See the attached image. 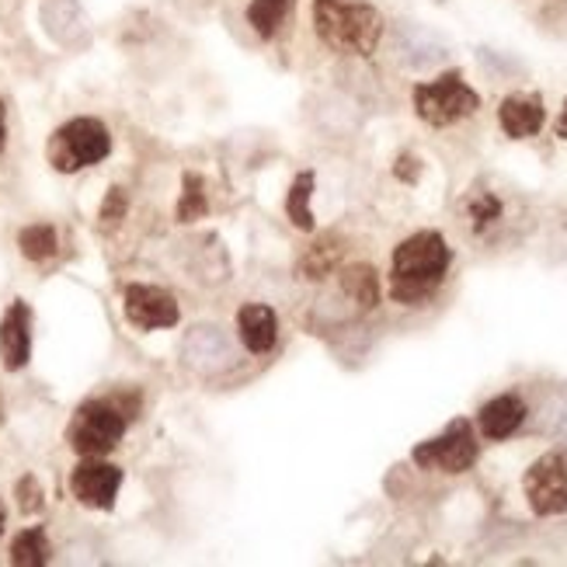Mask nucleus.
Instances as JSON below:
<instances>
[{
  "mask_svg": "<svg viewBox=\"0 0 567 567\" xmlns=\"http://www.w3.org/2000/svg\"><path fill=\"white\" fill-rule=\"evenodd\" d=\"M453 251L439 230H417L398 244L390 261V296L401 307H422L446 282Z\"/></svg>",
  "mask_w": 567,
  "mask_h": 567,
  "instance_id": "nucleus-1",
  "label": "nucleus"
},
{
  "mask_svg": "<svg viewBox=\"0 0 567 567\" xmlns=\"http://www.w3.org/2000/svg\"><path fill=\"white\" fill-rule=\"evenodd\" d=\"M313 29L334 53L373 56L383 39V14L362 0H313Z\"/></svg>",
  "mask_w": 567,
  "mask_h": 567,
  "instance_id": "nucleus-2",
  "label": "nucleus"
},
{
  "mask_svg": "<svg viewBox=\"0 0 567 567\" xmlns=\"http://www.w3.org/2000/svg\"><path fill=\"white\" fill-rule=\"evenodd\" d=\"M133 417H136V398H126V393L94 398L81 404L66 429L70 450L81 456H109L122 442V435H126Z\"/></svg>",
  "mask_w": 567,
  "mask_h": 567,
  "instance_id": "nucleus-3",
  "label": "nucleus"
},
{
  "mask_svg": "<svg viewBox=\"0 0 567 567\" xmlns=\"http://www.w3.org/2000/svg\"><path fill=\"white\" fill-rule=\"evenodd\" d=\"M109 154H112V133L102 118H91V115L63 122L45 146V157L60 175H73V171L102 164Z\"/></svg>",
  "mask_w": 567,
  "mask_h": 567,
  "instance_id": "nucleus-4",
  "label": "nucleus"
},
{
  "mask_svg": "<svg viewBox=\"0 0 567 567\" xmlns=\"http://www.w3.org/2000/svg\"><path fill=\"white\" fill-rule=\"evenodd\" d=\"M411 102H414L417 118L429 122L435 130H446L463 118H471L481 109V94L471 84H463V73L450 70L429 84H417L411 91Z\"/></svg>",
  "mask_w": 567,
  "mask_h": 567,
  "instance_id": "nucleus-5",
  "label": "nucleus"
},
{
  "mask_svg": "<svg viewBox=\"0 0 567 567\" xmlns=\"http://www.w3.org/2000/svg\"><path fill=\"white\" fill-rule=\"evenodd\" d=\"M481 450H477V439H474V425L466 417H456V422L446 425V432L414 446L411 460L425 471H439V474H466L471 466L477 463Z\"/></svg>",
  "mask_w": 567,
  "mask_h": 567,
  "instance_id": "nucleus-6",
  "label": "nucleus"
},
{
  "mask_svg": "<svg viewBox=\"0 0 567 567\" xmlns=\"http://www.w3.org/2000/svg\"><path fill=\"white\" fill-rule=\"evenodd\" d=\"M526 502L536 515H564L567 512V456L547 453L539 456L523 477Z\"/></svg>",
  "mask_w": 567,
  "mask_h": 567,
  "instance_id": "nucleus-7",
  "label": "nucleus"
},
{
  "mask_svg": "<svg viewBox=\"0 0 567 567\" xmlns=\"http://www.w3.org/2000/svg\"><path fill=\"white\" fill-rule=\"evenodd\" d=\"M122 310H126V320L143 331H157V328H175L182 320V310L175 303V296L161 286H143L133 282L126 286V296H122Z\"/></svg>",
  "mask_w": 567,
  "mask_h": 567,
  "instance_id": "nucleus-8",
  "label": "nucleus"
},
{
  "mask_svg": "<svg viewBox=\"0 0 567 567\" xmlns=\"http://www.w3.org/2000/svg\"><path fill=\"white\" fill-rule=\"evenodd\" d=\"M118 487H122V471L112 463H105L102 456H84V463L73 466V474H70L73 498L87 508L109 512L118 498Z\"/></svg>",
  "mask_w": 567,
  "mask_h": 567,
  "instance_id": "nucleus-9",
  "label": "nucleus"
},
{
  "mask_svg": "<svg viewBox=\"0 0 567 567\" xmlns=\"http://www.w3.org/2000/svg\"><path fill=\"white\" fill-rule=\"evenodd\" d=\"M32 359V310L24 300H14L0 320V362L8 373H18Z\"/></svg>",
  "mask_w": 567,
  "mask_h": 567,
  "instance_id": "nucleus-10",
  "label": "nucleus"
},
{
  "mask_svg": "<svg viewBox=\"0 0 567 567\" xmlns=\"http://www.w3.org/2000/svg\"><path fill=\"white\" fill-rule=\"evenodd\" d=\"M237 338L251 355H268L279 341V317L265 303H244L237 310Z\"/></svg>",
  "mask_w": 567,
  "mask_h": 567,
  "instance_id": "nucleus-11",
  "label": "nucleus"
},
{
  "mask_svg": "<svg viewBox=\"0 0 567 567\" xmlns=\"http://www.w3.org/2000/svg\"><path fill=\"white\" fill-rule=\"evenodd\" d=\"M498 122L512 140H529L544 130L547 109L539 102V94H508L498 109Z\"/></svg>",
  "mask_w": 567,
  "mask_h": 567,
  "instance_id": "nucleus-12",
  "label": "nucleus"
},
{
  "mask_svg": "<svg viewBox=\"0 0 567 567\" xmlns=\"http://www.w3.org/2000/svg\"><path fill=\"white\" fill-rule=\"evenodd\" d=\"M526 422V401L515 398V393H502V398L487 401L477 414V425L484 432V439L491 442H502L508 435H515Z\"/></svg>",
  "mask_w": 567,
  "mask_h": 567,
  "instance_id": "nucleus-13",
  "label": "nucleus"
},
{
  "mask_svg": "<svg viewBox=\"0 0 567 567\" xmlns=\"http://www.w3.org/2000/svg\"><path fill=\"white\" fill-rule=\"evenodd\" d=\"M341 255H344L341 237H334V234L317 237V240L310 244V248H303L300 261H296V268H300V279L317 282V279L331 276L334 268H338V261H341Z\"/></svg>",
  "mask_w": 567,
  "mask_h": 567,
  "instance_id": "nucleus-14",
  "label": "nucleus"
},
{
  "mask_svg": "<svg viewBox=\"0 0 567 567\" xmlns=\"http://www.w3.org/2000/svg\"><path fill=\"white\" fill-rule=\"evenodd\" d=\"M341 292L359 310H373L380 303V276L369 265H349L341 268Z\"/></svg>",
  "mask_w": 567,
  "mask_h": 567,
  "instance_id": "nucleus-15",
  "label": "nucleus"
},
{
  "mask_svg": "<svg viewBox=\"0 0 567 567\" xmlns=\"http://www.w3.org/2000/svg\"><path fill=\"white\" fill-rule=\"evenodd\" d=\"M313 171H300V175L292 178L289 185V195H286V213H289V224L296 230L310 234L313 230V209H310V195H313Z\"/></svg>",
  "mask_w": 567,
  "mask_h": 567,
  "instance_id": "nucleus-16",
  "label": "nucleus"
},
{
  "mask_svg": "<svg viewBox=\"0 0 567 567\" xmlns=\"http://www.w3.org/2000/svg\"><path fill=\"white\" fill-rule=\"evenodd\" d=\"M296 0H251L248 4V24L261 39H276L286 24Z\"/></svg>",
  "mask_w": 567,
  "mask_h": 567,
  "instance_id": "nucleus-17",
  "label": "nucleus"
},
{
  "mask_svg": "<svg viewBox=\"0 0 567 567\" xmlns=\"http://www.w3.org/2000/svg\"><path fill=\"white\" fill-rule=\"evenodd\" d=\"M49 557H53V547H49L45 529L32 526V529H24V533L14 536L11 564H18V567H42V564H49Z\"/></svg>",
  "mask_w": 567,
  "mask_h": 567,
  "instance_id": "nucleus-18",
  "label": "nucleus"
},
{
  "mask_svg": "<svg viewBox=\"0 0 567 567\" xmlns=\"http://www.w3.org/2000/svg\"><path fill=\"white\" fill-rule=\"evenodd\" d=\"M18 248L29 261H49L60 251V237L49 224H32L18 234Z\"/></svg>",
  "mask_w": 567,
  "mask_h": 567,
  "instance_id": "nucleus-19",
  "label": "nucleus"
},
{
  "mask_svg": "<svg viewBox=\"0 0 567 567\" xmlns=\"http://www.w3.org/2000/svg\"><path fill=\"white\" fill-rule=\"evenodd\" d=\"M502 213H505L502 199L491 192H474L471 199H466V224H471L474 234H487L491 227H498Z\"/></svg>",
  "mask_w": 567,
  "mask_h": 567,
  "instance_id": "nucleus-20",
  "label": "nucleus"
},
{
  "mask_svg": "<svg viewBox=\"0 0 567 567\" xmlns=\"http://www.w3.org/2000/svg\"><path fill=\"white\" fill-rule=\"evenodd\" d=\"M209 213V199H206V182L203 175H188L182 178V199H178V224H195V219H203Z\"/></svg>",
  "mask_w": 567,
  "mask_h": 567,
  "instance_id": "nucleus-21",
  "label": "nucleus"
},
{
  "mask_svg": "<svg viewBox=\"0 0 567 567\" xmlns=\"http://www.w3.org/2000/svg\"><path fill=\"white\" fill-rule=\"evenodd\" d=\"M126 209H130V199H126V188H112L109 192V199H105V206H102V213H97V219H102V227L105 230H112V227H118L122 219H126Z\"/></svg>",
  "mask_w": 567,
  "mask_h": 567,
  "instance_id": "nucleus-22",
  "label": "nucleus"
},
{
  "mask_svg": "<svg viewBox=\"0 0 567 567\" xmlns=\"http://www.w3.org/2000/svg\"><path fill=\"white\" fill-rule=\"evenodd\" d=\"M14 498H18V508L24 512V515H35L39 508H42V487H39V481L29 474V477H21L18 481V487H14Z\"/></svg>",
  "mask_w": 567,
  "mask_h": 567,
  "instance_id": "nucleus-23",
  "label": "nucleus"
},
{
  "mask_svg": "<svg viewBox=\"0 0 567 567\" xmlns=\"http://www.w3.org/2000/svg\"><path fill=\"white\" fill-rule=\"evenodd\" d=\"M8 143V112H4V102H0V151H4Z\"/></svg>",
  "mask_w": 567,
  "mask_h": 567,
  "instance_id": "nucleus-24",
  "label": "nucleus"
},
{
  "mask_svg": "<svg viewBox=\"0 0 567 567\" xmlns=\"http://www.w3.org/2000/svg\"><path fill=\"white\" fill-rule=\"evenodd\" d=\"M557 136L567 140V102H564V112H560V118H557Z\"/></svg>",
  "mask_w": 567,
  "mask_h": 567,
  "instance_id": "nucleus-25",
  "label": "nucleus"
},
{
  "mask_svg": "<svg viewBox=\"0 0 567 567\" xmlns=\"http://www.w3.org/2000/svg\"><path fill=\"white\" fill-rule=\"evenodd\" d=\"M4 526H8V508H4V502H0V533H4Z\"/></svg>",
  "mask_w": 567,
  "mask_h": 567,
  "instance_id": "nucleus-26",
  "label": "nucleus"
},
{
  "mask_svg": "<svg viewBox=\"0 0 567 567\" xmlns=\"http://www.w3.org/2000/svg\"><path fill=\"white\" fill-rule=\"evenodd\" d=\"M0 422H4V401H0Z\"/></svg>",
  "mask_w": 567,
  "mask_h": 567,
  "instance_id": "nucleus-27",
  "label": "nucleus"
}]
</instances>
